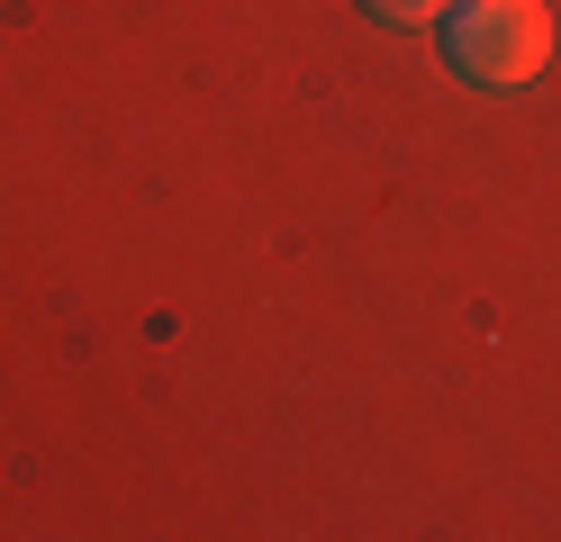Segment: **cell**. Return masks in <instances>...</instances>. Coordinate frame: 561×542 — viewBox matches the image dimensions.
Wrapping results in <instances>:
<instances>
[{"label": "cell", "instance_id": "cell-1", "mask_svg": "<svg viewBox=\"0 0 561 542\" xmlns=\"http://www.w3.org/2000/svg\"><path fill=\"white\" fill-rule=\"evenodd\" d=\"M435 27H444V64L462 82H480V91L535 82L543 55H552V10L543 0H453Z\"/></svg>", "mask_w": 561, "mask_h": 542}, {"label": "cell", "instance_id": "cell-2", "mask_svg": "<svg viewBox=\"0 0 561 542\" xmlns=\"http://www.w3.org/2000/svg\"><path fill=\"white\" fill-rule=\"evenodd\" d=\"M363 10H371L380 27H435V19L453 10V0H363Z\"/></svg>", "mask_w": 561, "mask_h": 542}]
</instances>
